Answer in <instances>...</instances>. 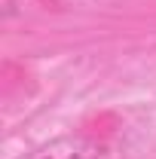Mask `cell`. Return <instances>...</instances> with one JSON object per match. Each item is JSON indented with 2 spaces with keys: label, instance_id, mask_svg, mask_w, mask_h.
Returning a JSON list of instances; mask_svg holds the SVG:
<instances>
[{
  "label": "cell",
  "instance_id": "6da1fadb",
  "mask_svg": "<svg viewBox=\"0 0 156 159\" xmlns=\"http://www.w3.org/2000/svg\"><path fill=\"white\" fill-rule=\"evenodd\" d=\"M104 153V144L86 138V135H61L37 147L31 159H98Z\"/></svg>",
  "mask_w": 156,
  "mask_h": 159
}]
</instances>
